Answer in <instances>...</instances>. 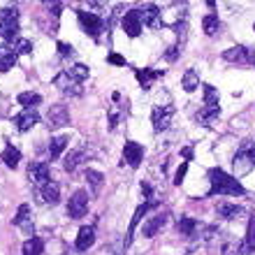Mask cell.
Returning a JSON list of instances; mask_svg holds the SVG:
<instances>
[{
	"instance_id": "obj_1",
	"label": "cell",
	"mask_w": 255,
	"mask_h": 255,
	"mask_svg": "<svg viewBox=\"0 0 255 255\" xmlns=\"http://www.w3.org/2000/svg\"><path fill=\"white\" fill-rule=\"evenodd\" d=\"M209 181H211L209 197H214V195H232V197L244 195V186L237 181V176H230L221 167H214L209 172Z\"/></svg>"
},
{
	"instance_id": "obj_2",
	"label": "cell",
	"mask_w": 255,
	"mask_h": 255,
	"mask_svg": "<svg viewBox=\"0 0 255 255\" xmlns=\"http://www.w3.org/2000/svg\"><path fill=\"white\" fill-rule=\"evenodd\" d=\"M232 167H235V176L249 174L251 169L255 167V141L253 139H246L239 144L235 158H232Z\"/></svg>"
},
{
	"instance_id": "obj_3",
	"label": "cell",
	"mask_w": 255,
	"mask_h": 255,
	"mask_svg": "<svg viewBox=\"0 0 255 255\" xmlns=\"http://www.w3.org/2000/svg\"><path fill=\"white\" fill-rule=\"evenodd\" d=\"M19 9L2 7L0 9V37L2 40H19Z\"/></svg>"
},
{
	"instance_id": "obj_4",
	"label": "cell",
	"mask_w": 255,
	"mask_h": 255,
	"mask_svg": "<svg viewBox=\"0 0 255 255\" xmlns=\"http://www.w3.org/2000/svg\"><path fill=\"white\" fill-rule=\"evenodd\" d=\"M176 114V107L174 105H158L153 107V114H151V121H153V130L155 132H162L172 126V119Z\"/></svg>"
},
{
	"instance_id": "obj_5",
	"label": "cell",
	"mask_w": 255,
	"mask_h": 255,
	"mask_svg": "<svg viewBox=\"0 0 255 255\" xmlns=\"http://www.w3.org/2000/svg\"><path fill=\"white\" fill-rule=\"evenodd\" d=\"M77 16H79V23H81V28H84V33L91 35L93 40H98V37H100V33L105 30V21H102L98 14L84 12V9H79V12H77Z\"/></svg>"
},
{
	"instance_id": "obj_6",
	"label": "cell",
	"mask_w": 255,
	"mask_h": 255,
	"mask_svg": "<svg viewBox=\"0 0 255 255\" xmlns=\"http://www.w3.org/2000/svg\"><path fill=\"white\" fill-rule=\"evenodd\" d=\"M88 211V195L86 190H77V193L70 197V202H67V216L70 218H74V221H79V218H84Z\"/></svg>"
},
{
	"instance_id": "obj_7",
	"label": "cell",
	"mask_w": 255,
	"mask_h": 255,
	"mask_svg": "<svg viewBox=\"0 0 255 255\" xmlns=\"http://www.w3.org/2000/svg\"><path fill=\"white\" fill-rule=\"evenodd\" d=\"M141 9H130V12L123 14L121 19V28L126 30L128 37H139L141 35Z\"/></svg>"
},
{
	"instance_id": "obj_8",
	"label": "cell",
	"mask_w": 255,
	"mask_h": 255,
	"mask_svg": "<svg viewBox=\"0 0 255 255\" xmlns=\"http://www.w3.org/2000/svg\"><path fill=\"white\" fill-rule=\"evenodd\" d=\"M28 179L33 183L35 188L44 186L47 181H51V172H49V165L47 162H30L28 165Z\"/></svg>"
},
{
	"instance_id": "obj_9",
	"label": "cell",
	"mask_w": 255,
	"mask_h": 255,
	"mask_svg": "<svg viewBox=\"0 0 255 255\" xmlns=\"http://www.w3.org/2000/svg\"><path fill=\"white\" fill-rule=\"evenodd\" d=\"M54 84L58 86V91H61V93H65V95H74V98H77V95L84 93V88H81V84H79V81H74L72 77H70V74L65 72V70H63L61 74H56Z\"/></svg>"
},
{
	"instance_id": "obj_10",
	"label": "cell",
	"mask_w": 255,
	"mask_h": 255,
	"mask_svg": "<svg viewBox=\"0 0 255 255\" xmlns=\"http://www.w3.org/2000/svg\"><path fill=\"white\" fill-rule=\"evenodd\" d=\"M144 160V148L137 141H126L123 146V162H128L130 167H139Z\"/></svg>"
},
{
	"instance_id": "obj_11",
	"label": "cell",
	"mask_w": 255,
	"mask_h": 255,
	"mask_svg": "<svg viewBox=\"0 0 255 255\" xmlns=\"http://www.w3.org/2000/svg\"><path fill=\"white\" fill-rule=\"evenodd\" d=\"M14 123H16V130H19V132H28V130H33V128L40 123V114H37L35 109H23L19 116H14Z\"/></svg>"
},
{
	"instance_id": "obj_12",
	"label": "cell",
	"mask_w": 255,
	"mask_h": 255,
	"mask_svg": "<svg viewBox=\"0 0 255 255\" xmlns=\"http://www.w3.org/2000/svg\"><path fill=\"white\" fill-rule=\"evenodd\" d=\"M37 197H40V202H44V204H58V202H61V186L56 181H47L44 186L37 188Z\"/></svg>"
},
{
	"instance_id": "obj_13",
	"label": "cell",
	"mask_w": 255,
	"mask_h": 255,
	"mask_svg": "<svg viewBox=\"0 0 255 255\" xmlns=\"http://www.w3.org/2000/svg\"><path fill=\"white\" fill-rule=\"evenodd\" d=\"M223 58L230 63H255V51L246 47H232L223 54Z\"/></svg>"
},
{
	"instance_id": "obj_14",
	"label": "cell",
	"mask_w": 255,
	"mask_h": 255,
	"mask_svg": "<svg viewBox=\"0 0 255 255\" xmlns=\"http://www.w3.org/2000/svg\"><path fill=\"white\" fill-rule=\"evenodd\" d=\"M49 128H63L70 123V112H67V105H54L49 109Z\"/></svg>"
},
{
	"instance_id": "obj_15",
	"label": "cell",
	"mask_w": 255,
	"mask_h": 255,
	"mask_svg": "<svg viewBox=\"0 0 255 255\" xmlns=\"http://www.w3.org/2000/svg\"><path fill=\"white\" fill-rule=\"evenodd\" d=\"M14 225L21 228L26 235H33L35 232V225H33V216H30V207L28 204H21L16 216H14Z\"/></svg>"
},
{
	"instance_id": "obj_16",
	"label": "cell",
	"mask_w": 255,
	"mask_h": 255,
	"mask_svg": "<svg viewBox=\"0 0 255 255\" xmlns=\"http://www.w3.org/2000/svg\"><path fill=\"white\" fill-rule=\"evenodd\" d=\"M153 207H158V202H144V204H139V207H137V211H134V216H132V223H130V230H128L126 246H130V242H132V235H134V230H137V225H139V221H141V218H144V216H146Z\"/></svg>"
},
{
	"instance_id": "obj_17",
	"label": "cell",
	"mask_w": 255,
	"mask_h": 255,
	"mask_svg": "<svg viewBox=\"0 0 255 255\" xmlns=\"http://www.w3.org/2000/svg\"><path fill=\"white\" fill-rule=\"evenodd\" d=\"M167 221H169V214H155V216H151V218L144 223L141 235H144V237H155V235H158V230H162L165 225H167Z\"/></svg>"
},
{
	"instance_id": "obj_18",
	"label": "cell",
	"mask_w": 255,
	"mask_h": 255,
	"mask_svg": "<svg viewBox=\"0 0 255 255\" xmlns=\"http://www.w3.org/2000/svg\"><path fill=\"white\" fill-rule=\"evenodd\" d=\"M141 23L148 26L151 30H158V28L162 26V12L155 5L144 7V9H141Z\"/></svg>"
},
{
	"instance_id": "obj_19",
	"label": "cell",
	"mask_w": 255,
	"mask_h": 255,
	"mask_svg": "<svg viewBox=\"0 0 255 255\" xmlns=\"http://www.w3.org/2000/svg\"><path fill=\"white\" fill-rule=\"evenodd\" d=\"M19 61V54H16V49L12 44H0V72H7V70H12Z\"/></svg>"
},
{
	"instance_id": "obj_20",
	"label": "cell",
	"mask_w": 255,
	"mask_h": 255,
	"mask_svg": "<svg viewBox=\"0 0 255 255\" xmlns=\"http://www.w3.org/2000/svg\"><path fill=\"white\" fill-rule=\"evenodd\" d=\"M216 214L225 218V221H239L244 214H246V209L239 207V204H230V202H221L218 207H216Z\"/></svg>"
},
{
	"instance_id": "obj_21",
	"label": "cell",
	"mask_w": 255,
	"mask_h": 255,
	"mask_svg": "<svg viewBox=\"0 0 255 255\" xmlns=\"http://www.w3.org/2000/svg\"><path fill=\"white\" fill-rule=\"evenodd\" d=\"M165 70H137V81L141 88H151L155 79H160Z\"/></svg>"
},
{
	"instance_id": "obj_22",
	"label": "cell",
	"mask_w": 255,
	"mask_h": 255,
	"mask_svg": "<svg viewBox=\"0 0 255 255\" xmlns=\"http://www.w3.org/2000/svg\"><path fill=\"white\" fill-rule=\"evenodd\" d=\"M95 242V230L93 228H81L79 235H77V242H74V246L79 251H88L91 246H93Z\"/></svg>"
},
{
	"instance_id": "obj_23",
	"label": "cell",
	"mask_w": 255,
	"mask_h": 255,
	"mask_svg": "<svg viewBox=\"0 0 255 255\" xmlns=\"http://www.w3.org/2000/svg\"><path fill=\"white\" fill-rule=\"evenodd\" d=\"M176 225H179V232H181L183 237H195L200 232V223L195 221V218H190V216H181Z\"/></svg>"
},
{
	"instance_id": "obj_24",
	"label": "cell",
	"mask_w": 255,
	"mask_h": 255,
	"mask_svg": "<svg viewBox=\"0 0 255 255\" xmlns=\"http://www.w3.org/2000/svg\"><path fill=\"white\" fill-rule=\"evenodd\" d=\"M84 158H86V151H84V148H74V151H70V153L65 155V162H63V165H65L67 172H74V169L84 162Z\"/></svg>"
},
{
	"instance_id": "obj_25",
	"label": "cell",
	"mask_w": 255,
	"mask_h": 255,
	"mask_svg": "<svg viewBox=\"0 0 255 255\" xmlns=\"http://www.w3.org/2000/svg\"><path fill=\"white\" fill-rule=\"evenodd\" d=\"M0 160L5 162L7 167H19V162H21V151L19 148H14L12 144H7L5 151H2V155H0Z\"/></svg>"
},
{
	"instance_id": "obj_26",
	"label": "cell",
	"mask_w": 255,
	"mask_h": 255,
	"mask_svg": "<svg viewBox=\"0 0 255 255\" xmlns=\"http://www.w3.org/2000/svg\"><path fill=\"white\" fill-rule=\"evenodd\" d=\"M223 255H246L249 251H246V244L242 242V239H228V242L221 246Z\"/></svg>"
},
{
	"instance_id": "obj_27",
	"label": "cell",
	"mask_w": 255,
	"mask_h": 255,
	"mask_svg": "<svg viewBox=\"0 0 255 255\" xmlns=\"http://www.w3.org/2000/svg\"><path fill=\"white\" fill-rule=\"evenodd\" d=\"M218 116H221V107H202L200 112H197V121H200L202 126H211Z\"/></svg>"
},
{
	"instance_id": "obj_28",
	"label": "cell",
	"mask_w": 255,
	"mask_h": 255,
	"mask_svg": "<svg viewBox=\"0 0 255 255\" xmlns=\"http://www.w3.org/2000/svg\"><path fill=\"white\" fill-rule=\"evenodd\" d=\"M181 86H183V91H188V93H193L195 88L200 86V74H197V70H186V72H183Z\"/></svg>"
},
{
	"instance_id": "obj_29",
	"label": "cell",
	"mask_w": 255,
	"mask_h": 255,
	"mask_svg": "<svg viewBox=\"0 0 255 255\" xmlns=\"http://www.w3.org/2000/svg\"><path fill=\"white\" fill-rule=\"evenodd\" d=\"M19 105H23L26 109H35L37 105L42 102V95L40 93H33V91H23V93H19Z\"/></svg>"
},
{
	"instance_id": "obj_30",
	"label": "cell",
	"mask_w": 255,
	"mask_h": 255,
	"mask_svg": "<svg viewBox=\"0 0 255 255\" xmlns=\"http://www.w3.org/2000/svg\"><path fill=\"white\" fill-rule=\"evenodd\" d=\"M42 251H44V242L40 237H30L23 244V255H42Z\"/></svg>"
},
{
	"instance_id": "obj_31",
	"label": "cell",
	"mask_w": 255,
	"mask_h": 255,
	"mask_svg": "<svg viewBox=\"0 0 255 255\" xmlns=\"http://www.w3.org/2000/svg\"><path fill=\"white\" fill-rule=\"evenodd\" d=\"M67 144H70V139H67L65 134H61V137L51 139V144H49V155H51V158H58V155H61L63 151L67 148Z\"/></svg>"
},
{
	"instance_id": "obj_32",
	"label": "cell",
	"mask_w": 255,
	"mask_h": 255,
	"mask_svg": "<svg viewBox=\"0 0 255 255\" xmlns=\"http://www.w3.org/2000/svg\"><path fill=\"white\" fill-rule=\"evenodd\" d=\"M202 28H204V33L207 35H216L221 30V21H218V14H207L204 19H202Z\"/></svg>"
},
{
	"instance_id": "obj_33",
	"label": "cell",
	"mask_w": 255,
	"mask_h": 255,
	"mask_svg": "<svg viewBox=\"0 0 255 255\" xmlns=\"http://www.w3.org/2000/svg\"><path fill=\"white\" fill-rule=\"evenodd\" d=\"M65 72L70 74V77H72L74 81H79V84H81L84 79H88V74H91V72H88V67H86V65H81V63H74V65L65 67Z\"/></svg>"
},
{
	"instance_id": "obj_34",
	"label": "cell",
	"mask_w": 255,
	"mask_h": 255,
	"mask_svg": "<svg viewBox=\"0 0 255 255\" xmlns=\"http://www.w3.org/2000/svg\"><path fill=\"white\" fill-rule=\"evenodd\" d=\"M244 244H246V251H249V253H253V251H255V216H251L249 228H246V239H244Z\"/></svg>"
},
{
	"instance_id": "obj_35",
	"label": "cell",
	"mask_w": 255,
	"mask_h": 255,
	"mask_svg": "<svg viewBox=\"0 0 255 255\" xmlns=\"http://www.w3.org/2000/svg\"><path fill=\"white\" fill-rule=\"evenodd\" d=\"M204 107H218V91L211 84H204Z\"/></svg>"
},
{
	"instance_id": "obj_36",
	"label": "cell",
	"mask_w": 255,
	"mask_h": 255,
	"mask_svg": "<svg viewBox=\"0 0 255 255\" xmlns=\"http://www.w3.org/2000/svg\"><path fill=\"white\" fill-rule=\"evenodd\" d=\"M86 181L93 186V190L98 193V190L102 188V181H105V176L100 174V172H95V169H86Z\"/></svg>"
},
{
	"instance_id": "obj_37",
	"label": "cell",
	"mask_w": 255,
	"mask_h": 255,
	"mask_svg": "<svg viewBox=\"0 0 255 255\" xmlns=\"http://www.w3.org/2000/svg\"><path fill=\"white\" fill-rule=\"evenodd\" d=\"M14 49H16V54H30V51H33V42L19 37V40H16V44H14Z\"/></svg>"
},
{
	"instance_id": "obj_38",
	"label": "cell",
	"mask_w": 255,
	"mask_h": 255,
	"mask_svg": "<svg viewBox=\"0 0 255 255\" xmlns=\"http://www.w3.org/2000/svg\"><path fill=\"white\" fill-rule=\"evenodd\" d=\"M186 172H188V162H183L181 167L176 169V179H174L176 186H181V181H183V176H186Z\"/></svg>"
},
{
	"instance_id": "obj_39",
	"label": "cell",
	"mask_w": 255,
	"mask_h": 255,
	"mask_svg": "<svg viewBox=\"0 0 255 255\" xmlns=\"http://www.w3.org/2000/svg\"><path fill=\"white\" fill-rule=\"evenodd\" d=\"M58 54L61 56H72L74 49L70 47V44H65V42H58Z\"/></svg>"
},
{
	"instance_id": "obj_40",
	"label": "cell",
	"mask_w": 255,
	"mask_h": 255,
	"mask_svg": "<svg viewBox=\"0 0 255 255\" xmlns=\"http://www.w3.org/2000/svg\"><path fill=\"white\" fill-rule=\"evenodd\" d=\"M107 61L112 63V65H126V58H123V56H119V54H109Z\"/></svg>"
},
{
	"instance_id": "obj_41",
	"label": "cell",
	"mask_w": 255,
	"mask_h": 255,
	"mask_svg": "<svg viewBox=\"0 0 255 255\" xmlns=\"http://www.w3.org/2000/svg\"><path fill=\"white\" fill-rule=\"evenodd\" d=\"M179 51H181V47L179 44H174V47H169V51L165 56H167V61H176V56H179Z\"/></svg>"
},
{
	"instance_id": "obj_42",
	"label": "cell",
	"mask_w": 255,
	"mask_h": 255,
	"mask_svg": "<svg viewBox=\"0 0 255 255\" xmlns=\"http://www.w3.org/2000/svg\"><path fill=\"white\" fill-rule=\"evenodd\" d=\"M151 193H153V190H151V183L141 181V195H144V197H151Z\"/></svg>"
},
{
	"instance_id": "obj_43",
	"label": "cell",
	"mask_w": 255,
	"mask_h": 255,
	"mask_svg": "<svg viewBox=\"0 0 255 255\" xmlns=\"http://www.w3.org/2000/svg\"><path fill=\"white\" fill-rule=\"evenodd\" d=\"M49 9H54V16H56V19H58V16H61V9H63V5H61V2H54V5H49Z\"/></svg>"
},
{
	"instance_id": "obj_44",
	"label": "cell",
	"mask_w": 255,
	"mask_h": 255,
	"mask_svg": "<svg viewBox=\"0 0 255 255\" xmlns=\"http://www.w3.org/2000/svg\"><path fill=\"white\" fill-rule=\"evenodd\" d=\"M181 153H183V158H186V160H190V158H193V148H183V151H181Z\"/></svg>"
},
{
	"instance_id": "obj_45",
	"label": "cell",
	"mask_w": 255,
	"mask_h": 255,
	"mask_svg": "<svg viewBox=\"0 0 255 255\" xmlns=\"http://www.w3.org/2000/svg\"><path fill=\"white\" fill-rule=\"evenodd\" d=\"M88 7H93V9H100L102 2H88Z\"/></svg>"
},
{
	"instance_id": "obj_46",
	"label": "cell",
	"mask_w": 255,
	"mask_h": 255,
	"mask_svg": "<svg viewBox=\"0 0 255 255\" xmlns=\"http://www.w3.org/2000/svg\"><path fill=\"white\" fill-rule=\"evenodd\" d=\"M253 30H255V23H253Z\"/></svg>"
}]
</instances>
